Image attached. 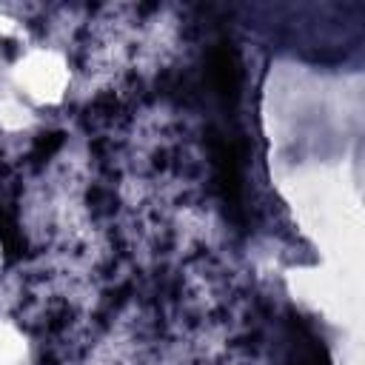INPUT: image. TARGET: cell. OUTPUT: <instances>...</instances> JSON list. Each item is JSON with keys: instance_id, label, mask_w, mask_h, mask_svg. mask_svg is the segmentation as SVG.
Instances as JSON below:
<instances>
[{"instance_id": "7a4b0ae2", "label": "cell", "mask_w": 365, "mask_h": 365, "mask_svg": "<svg viewBox=\"0 0 365 365\" xmlns=\"http://www.w3.org/2000/svg\"><path fill=\"white\" fill-rule=\"evenodd\" d=\"M0 365H26V342L23 336L0 322Z\"/></svg>"}, {"instance_id": "6da1fadb", "label": "cell", "mask_w": 365, "mask_h": 365, "mask_svg": "<svg viewBox=\"0 0 365 365\" xmlns=\"http://www.w3.org/2000/svg\"><path fill=\"white\" fill-rule=\"evenodd\" d=\"M17 86L23 88L26 100L37 103H54L60 100L66 83H68V68L54 51H29L17 63Z\"/></svg>"}]
</instances>
